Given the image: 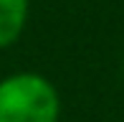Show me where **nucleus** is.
Listing matches in <instances>:
<instances>
[{
	"instance_id": "nucleus-1",
	"label": "nucleus",
	"mask_w": 124,
	"mask_h": 122,
	"mask_svg": "<svg viewBox=\"0 0 124 122\" xmlns=\"http://www.w3.org/2000/svg\"><path fill=\"white\" fill-rule=\"evenodd\" d=\"M61 97L53 81L36 71L0 79V122H58Z\"/></svg>"
},
{
	"instance_id": "nucleus-2",
	"label": "nucleus",
	"mask_w": 124,
	"mask_h": 122,
	"mask_svg": "<svg viewBox=\"0 0 124 122\" xmlns=\"http://www.w3.org/2000/svg\"><path fill=\"white\" fill-rule=\"evenodd\" d=\"M31 0H0V48H8L23 36Z\"/></svg>"
}]
</instances>
